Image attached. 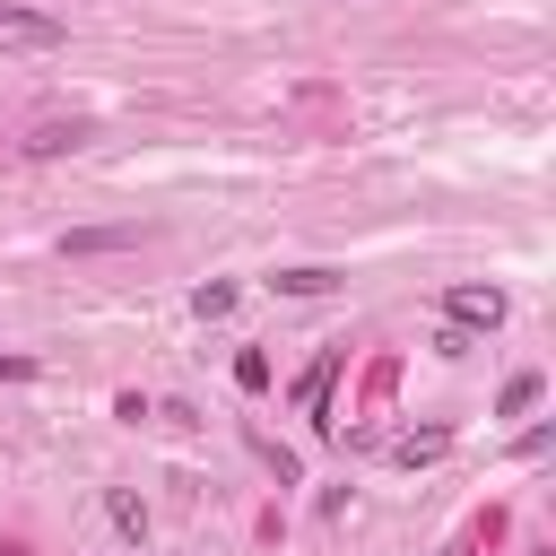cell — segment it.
<instances>
[{
	"label": "cell",
	"instance_id": "cell-10",
	"mask_svg": "<svg viewBox=\"0 0 556 556\" xmlns=\"http://www.w3.org/2000/svg\"><path fill=\"white\" fill-rule=\"evenodd\" d=\"M191 313H200V321H217V313H235V287H200V295H191Z\"/></svg>",
	"mask_w": 556,
	"mask_h": 556
},
{
	"label": "cell",
	"instance_id": "cell-1",
	"mask_svg": "<svg viewBox=\"0 0 556 556\" xmlns=\"http://www.w3.org/2000/svg\"><path fill=\"white\" fill-rule=\"evenodd\" d=\"M61 43H70V26H61V17L0 0V52H61Z\"/></svg>",
	"mask_w": 556,
	"mask_h": 556
},
{
	"label": "cell",
	"instance_id": "cell-4",
	"mask_svg": "<svg viewBox=\"0 0 556 556\" xmlns=\"http://www.w3.org/2000/svg\"><path fill=\"white\" fill-rule=\"evenodd\" d=\"M122 243H139V226H78V235H61L70 261H87V252H122Z\"/></svg>",
	"mask_w": 556,
	"mask_h": 556
},
{
	"label": "cell",
	"instance_id": "cell-8",
	"mask_svg": "<svg viewBox=\"0 0 556 556\" xmlns=\"http://www.w3.org/2000/svg\"><path fill=\"white\" fill-rule=\"evenodd\" d=\"M104 513H113V530H122V539H148V504H139V495H122V486H113V495H104Z\"/></svg>",
	"mask_w": 556,
	"mask_h": 556
},
{
	"label": "cell",
	"instance_id": "cell-11",
	"mask_svg": "<svg viewBox=\"0 0 556 556\" xmlns=\"http://www.w3.org/2000/svg\"><path fill=\"white\" fill-rule=\"evenodd\" d=\"M530 400H539V374H513V382H504V417H521Z\"/></svg>",
	"mask_w": 556,
	"mask_h": 556
},
{
	"label": "cell",
	"instance_id": "cell-2",
	"mask_svg": "<svg viewBox=\"0 0 556 556\" xmlns=\"http://www.w3.org/2000/svg\"><path fill=\"white\" fill-rule=\"evenodd\" d=\"M87 139H96V122H78V113L61 122V113H52V122H35V130L17 139V156H26V165H52V156H78Z\"/></svg>",
	"mask_w": 556,
	"mask_h": 556
},
{
	"label": "cell",
	"instance_id": "cell-6",
	"mask_svg": "<svg viewBox=\"0 0 556 556\" xmlns=\"http://www.w3.org/2000/svg\"><path fill=\"white\" fill-rule=\"evenodd\" d=\"M269 287H278V295H330V287H339V269H321V261H304V269H278Z\"/></svg>",
	"mask_w": 556,
	"mask_h": 556
},
{
	"label": "cell",
	"instance_id": "cell-9",
	"mask_svg": "<svg viewBox=\"0 0 556 556\" xmlns=\"http://www.w3.org/2000/svg\"><path fill=\"white\" fill-rule=\"evenodd\" d=\"M235 382H243V391H269V356L243 348V356H235Z\"/></svg>",
	"mask_w": 556,
	"mask_h": 556
},
{
	"label": "cell",
	"instance_id": "cell-5",
	"mask_svg": "<svg viewBox=\"0 0 556 556\" xmlns=\"http://www.w3.org/2000/svg\"><path fill=\"white\" fill-rule=\"evenodd\" d=\"M443 452H452V434H443V426H426V434H400V443H391V460H400V469H426V460H443Z\"/></svg>",
	"mask_w": 556,
	"mask_h": 556
},
{
	"label": "cell",
	"instance_id": "cell-3",
	"mask_svg": "<svg viewBox=\"0 0 556 556\" xmlns=\"http://www.w3.org/2000/svg\"><path fill=\"white\" fill-rule=\"evenodd\" d=\"M443 313H452V330H495L504 321V287H452Z\"/></svg>",
	"mask_w": 556,
	"mask_h": 556
},
{
	"label": "cell",
	"instance_id": "cell-7",
	"mask_svg": "<svg viewBox=\"0 0 556 556\" xmlns=\"http://www.w3.org/2000/svg\"><path fill=\"white\" fill-rule=\"evenodd\" d=\"M330 382H339V348H330V356H321V365H313V374L295 382V400H304V408L321 417V408H330Z\"/></svg>",
	"mask_w": 556,
	"mask_h": 556
}]
</instances>
